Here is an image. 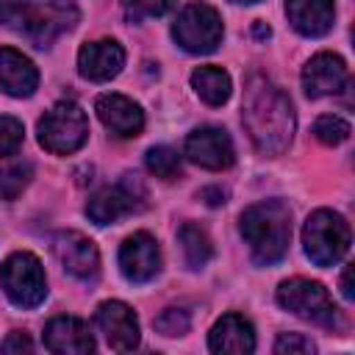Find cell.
<instances>
[{"mask_svg":"<svg viewBox=\"0 0 355 355\" xmlns=\"http://www.w3.org/2000/svg\"><path fill=\"white\" fill-rule=\"evenodd\" d=\"M241 108V122L255 150L263 155H280L294 136V108L286 92L263 75H250Z\"/></svg>","mask_w":355,"mask_h":355,"instance_id":"cell-1","label":"cell"},{"mask_svg":"<svg viewBox=\"0 0 355 355\" xmlns=\"http://www.w3.org/2000/svg\"><path fill=\"white\" fill-rule=\"evenodd\" d=\"M241 236L258 263H277L291 239V211L280 200H261L241 214Z\"/></svg>","mask_w":355,"mask_h":355,"instance_id":"cell-2","label":"cell"},{"mask_svg":"<svg viewBox=\"0 0 355 355\" xmlns=\"http://www.w3.org/2000/svg\"><path fill=\"white\" fill-rule=\"evenodd\" d=\"M36 133L44 150L55 155H69L80 150L83 141L89 139V119L78 103L61 100L50 111H44V116L36 125Z\"/></svg>","mask_w":355,"mask_h":355,"instance_id":"cell-3","label":"cell"},{"mask_svg":"<svg viewBox=\"0 0 355 355\" xmlns=\"http://www.w3.org/2000/svg\"><path fill=\"white\" fill-rule=\"evenodd\" d=\"M302 244H305V255L316 266H333L349 250V225L336 211L319 208L308 216L302 227Z\"/></svg>","mask_w":355,"mask_h":355,"instance_id":"cell-4","label":"cell"},{"mask_svg":"<svg viewBox=\"0 0 355 355\" xmlns=\"http://www.w3.org/2000/svg\"><path fill=\"white\" fill-rule=\"evenodd\" d=\"M0 286L17 308H36L47 297L42 261L33 252H14L0 266Z\"/></svg>","mask_w":355,"mask_h":355,"instance_id":"cell-5","label":"cell"},{"mask_svg":"<svg viewBox=\"0 0 355 355\" xmlns=\"http://www.w3.org/2000/svg\"><path fill=\"white\" fill-rule=\"evenodd\" d=\"M277 302L286 311H291L313 324H322V327L338 324V308L333 305L327 288L316 280H305V277L283 280L277 288Z\"/></svg>","mask_w":355,"mask_h":355,"instance_id":"cell-6","label":"cell"},{"mask_svg":"<svg viewBox=\"0 0 355 355\" xmlns=\"http://www.w3.org/2000/svg\"><path fill=\"white\" fill-rule=\"evenodd\" d=\"M172 36L186 53H211L222 42V17L205 3H191L175 19Z\"/></svg>","mask_w":355,"mask_h":355,"instance_id":"cell-7","label":"cell"},{"mask_svg":"<svg viewBox=\"0 0 355 355\" xmlns=\"http://www.w3.org/2000/svg\"><path fill=\"white\" fill-rule=\"evenodd\" d=\"M53 252L64 272L78 280H94L100 272V252L94 241L78 230H61L53 236Z\"/></svg>","mask_w":355,"mask_h":355,"instance_id":"cell-8","label":"cell"},{"mask_svg":"<svg viewBox=\"0 0 355 355\" xmlns=\"http://www.w3.org/2000/svg\"><path fill=\"white\" fill-rule=\"evenodd\" d=\"M144 197V189L139 186L136 175H125V180L119 186H105L100 189L89 202H86V214L94 225H111L119 216L130 214L136 208V200Z\"/></svg>","mask_w":355,"mask_h":355,"instance_id":"cell-9","label":"cell"},{"mask_svg":"<svg viewBox=\"0 0 355 355\" xmlns=\"http://www.w3.org/2000/svg\"><path fill=\"white\" fill-rule=\"evenodd\" d=\"M119 269L130 283H150L161 272L158 241L144 230L128 236L119 247Z\"/></svg>","mask_w":355,"mask_h":355,"instance_id":"cell-10","label":"cell"},{"mask_svg":"<svg viewBox=\"0 0 355 355\" xmlns=\"http://www.w3.org/2000/svg\"><path fill=\"white\" fill-rule=\"evenodd\" d=\"M94 324L105 336L108 347L116 352H128L139 347V319L130 305L119 300H108L94 311Z\"/></svg>","mask_w":355,"mask_h":355,"instance_id":"cell-11","label":"cell"},{"mask_svg":"<svg viewBox=\"0 0 355 355\" xmlns=\"http://www.w3.org/2000/svg\"><path fill=\"white\" fill-rule=\"evenodd\" d=\"M186 155L205 169H227L236 158L233 141L222 128H197L186 136Z\"/></svg>","mask_w":355,"mask_h":355,"instance_id":"cell-12","label":"cell"},{"mask_svg":"<svg viewBox=\"0 0 355 355\" xmlns=\"http://www.w3.org/2000/svg\"><path fill=\"white\" fill-rule=\"evenodd\" d=\"M94 111L100 116V122L119 139H130L139 136L144 128V111L139 108V103H133L125 94H100L94 100Z\"/></svg>","mask_w":355,"mask_h":355,"instance_id":"cell-13","label":"cell"},{"mask_svg":"<svg viewBox=\"0 0 355 355\" xmlns=\"http://www.w3.org/2000/svg\"><path fill=\"white\" fill-rule=\"evenodd\" d=\"M125 64V50L114 42V39H100V42H89L80 47L78 53V72L86 80L103 83L119 75Z\"/></svg>","mask_w":355,"mask_h":355,"instance_id":"cell-14","label":"cell"},{"mask_svg":"<svg viewBox=\"0 0 355 355\" xmlns=\"http://www.w3.org/2000/svg\"><path fill=\"white\" fill-rule=\"evenodd\" d=\"M349 72L347 64L333 55V53H319L313 55L305 69H302V89L308 97H324V94H336L344 89Z\"/></svg>","mask_w":355,"mask_h":355,"instance_id":"cell-15","label":"cell"},{"mask_svg":"<svg viewBox=\"0 0 355 355\" xmlns=\"http://www.w3.org/2000/svg\"><path fill=\"white\" fill-rule=\"evenodd\" d=\"M44 347L58 355H86L94 349L89 324L75 316H55L44 327Z\"/></svg>","mask_w":355,"mask_h":355,"instance_id":"cell-16","label":"cell"},{"mask_svg":"<svg viewBox=\"0 0 355 355\" xmlns=\"http://www.w3.org/2000/svg\"><path fill=\"white\" fill-rule=\"evenodd\" d=\"M288 22L302 36H324L333 28L336 6L333 0H286Z\"/></svg>","mask_w":355,"mask_h":355,"instance_id":"cell-17","label":"cell"},{"mask_svg":"<svg viewBox=\"0 0 355 355\" xmlns=\"http://www.w3.org/2000/svg\"><path fill=\"white\" fill-rule=\"evenodd\" d=\"M36 83H39V72L33 61L14 47H0V86L11 97H28L33 94Z\"/></svg>","mask_w":355,"mask_h":355,"instance_id":"cell-18","label":"cell"},{"mask_svg":"<svg viewBox=\"0 0 355 355\" xmlns=\"http://www.w3.org/2000/svg\"><path fill=\"white\" fill-rule=\"evenodd\" d=\"M208 347H211V352H236V355L252 352L255 349V330L244 316L225 313L214 324V330L208 336Z\"/></svg>","mask_w":355,"mask_h":355,"instance_id":"cell-19","label":"cell"},{"mask_svg":"<svg viewBox=\"0 0 355 355\" xmlns=\"http://www.w3.org/2000/svg\"><path fill=\"white\" fill-rule=\"evenodd\" d=\"M191 86L208 105H222L230 97V75L219 67H200L191 72Z\"/></svg>","mask_w":355,"mask_h":355,"instance_id":"cell-20","label":"cell"},{"mask_svg":"<svg viewBox=\"0 0 355 355\" xmlns=\"http://www.w3.org/2000/svg\"><path fill=\"white\" fill-rule=\"evenodd\" d=\"M178 241H180V250H183V258H186L189 269H202L211 261V255H214L211 239H208V233L200 225L186 222L180 227V233H178Z\"/></svg>","mask_w":355,"mask_h":355,"instance_id":"cell-21","label":"cell"},{"mask_svg":"<svg viewBox=\"0 0 355 355\" xmlns=\"http://www.w3.org/2000/svg\"><path fill=\"white\" fill-rule=\"evenodd\" d=\"M33 166L28 161H14L0 166V200H17L22 189L31 183Z\"/></svg>","mask_w":355,"mask_h":355,"instance_id":"cell-22","label":"cell"},{"mask_svg":"<svg viewBox=\"0 0 355 355\" xmlns=\"http://www.w3.org/2000/svg\"><path fill=\"white\" fill-rule=\"evenodd\" d=\"M147 169L161 180H178L180 178V155L172 147H150L144 158Z\"/></svg>","mask_w":355,"mask_h":355,"instance_id":"cell-23","label":"cell"},{"mask_svg":"<svg viewBox=\"0 0 355 355\" xmlns=\"http://www.w3.org/2000/svg\"><path fill=\"white\" fill-rule=\"evenodd\" d=\"M36 8L31 6V0H0V22L6 28L14 31H28V25L33 22Z\"/></svg>","mask_w":355,"mask_h":355,"instance_id":"cell-24","label":"cell"},{"mask_svg":"<svg viewBox=\"0 0 355 355\" xmlns=\"http://www.w3.org/2000/svg\"><path fill=\"white\" fill-rule=\"evenodd\" d=\"M175 6H178V0H122L125 17L133 22H141L147 17H164Z\"/></svg>","mask_w":355,"mask_h":355,"instance_id":"cell-25","label":"cell"},{"mask_svg":"<svg viewBox=\"0 0 355 355\" xmlns=\"http://www.w3.org/2000/svg\"><path fill=\"white\" fill-rule=\"evenodd\" d=\"M313 133L322 144H341L349 139V122H344L341 116H333V114H324L316 119L313 125Z\"/></svg>","mask_w":355,"mask_h":355,"instance_id":"cell-26","label":"cell"},{"mask_svg":"<svg viewBox=\"0 0 355 355\" xmlns=\"http://www.w3.org/2000/svg\"><path fill=\"white\" fill-rule=\"evenodd\" d=\"M153 324H155V330H158L161 336H183V333H189L191 319H189V313L180 311V308H166V311H161V316H158Z\"/></svg>","mask_w":355,"mask_h":355,"instance_id":"cell-27","label":"cell"},{"mask_svg":"<svg viewBox=\"0 0 355 355\" xmlns=\"http://www.w3.org/2000/svg\"><path fill=\"white\" fill-rule=\"evenodd\" d=\"M22 144V122L14 116H0V158L17 153Z\"/></svg>","mask_w":355,"mask_h":355,"instance_id":"cell-28","label":"cell"},{"mask_svg":"<svg viewBox=\"0 0 355 355\" xmlns=\"http://www.w3.org/2000/svg\"><path fill=\"white\" fill-rule=\"evenodd\" d=\"M316 347H313V341L311 338H305L302 333H283L277 341H275V352H280V355H308V352H313Z\"/></svg>","mask_w":355,"mask_h":355,"instance_id":"cell-29","label":"cell"},{"mask_svg":"<svg viewBox=\"0 0 355 355\" xmlns=\"http://www.w3.org/2000/svg\"><path fill=\"white\" fill-rule=\"evenodd\" d=\"M33 344L25 333H11L6 341H0V352H31Z\"/></svg>","mask_w":355,"mask_h":355,"instance_id":"cell-30","label":"cell"},{"mask_svg":"<svg viewBox=\"0 0 355 355\" xmlns=\"http://www.w3.org/2000/svg\"><path fill=\"white\" fill-rule=\"evenodd\" d=\"M341 294H344L347 300L355 297V291H352V266H347L344 275H341Z\"/></svg>","mask_w":355,"mask_h":355,"instance_id":"cell-31","label":"cell"},{"mask_svg":"<svg viewBox=\"0 0 355 355\" xmlns=\"http://www.w3.org/2000/svg\"><path fill=\"white\" fill-rule=\"evenodd\" d=\"M202 197H211L208 205H219V202H225V191H219V189H202Z\"/></svg>","mask_w":355,"mask_h":355,"instance_id":"cell-32","label":"cell"},{"mask_svg":"<svg viewBox=\"0 0 355 355\" xmlns=\"http://www.w3.org/2000/svg\"><path fill=\"white\" fill-rule=\"evenodd\" d=\"M255 33H258V36H269V28H263V25H258V28H255Z\"/></svg>","mask_w":355,"mask_h":355,"instance_id":"cell-33","label":"cell"},{"mask_svg":"<svg viewBox=\"0 0 355 355\" xmlns=\"http://www.w3.org/2000/svg\"><path fill=\"white\" fill-rule=\"evenodd\" d=\"M233 3H258V0H233Z\"/></svg>","mask_w":355,"mask_h":355,"instance_id":"cell-34","label":"cell"}]
</instances>
